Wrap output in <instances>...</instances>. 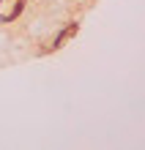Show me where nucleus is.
Masks as SVG:
<instances>
[{
	"label": "nucleus",
	"mask_w": 145,
	"mask_h": 150,
	"mask_svg": "<svg viewBox=\"0 0 145 150\" xmlns=\"http://www.w3.org/2000/svg\"><path fill=\"white\" fill-rule=\"evenodd\" d=\"M22 6H25V0H0V19H6V22L16 19L22 14Z\"/></svg>",
	"instance_id": "obj_1"
}]
</instances>
